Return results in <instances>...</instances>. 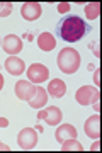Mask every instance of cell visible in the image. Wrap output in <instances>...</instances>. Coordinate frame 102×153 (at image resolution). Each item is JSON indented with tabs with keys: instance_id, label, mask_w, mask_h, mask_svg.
<instances>
[{
	"instance_id": "cell-14",
	"label": "cell",
	"mask_w": 102,
	"mask_h": 153,
	"mask_svg": "<svg viewBox=\"0 0 102 153\" xmlns=\"http://www.w3.org/2000/svg\"><path fill=\"white\" fill-rule=\"evenodd\" d=\"M49 92V95L54 99H60L63 97L65 94H66V85H65L63 80H60V78H54V80H51L48 85V88H46Z\"/></svg>"
},
{
	"instance_id": "cell-25",
	"label": "cell",
	"mask_w": 102,
	"mask_h": 153,
	"mask_svg": "<svg viewBox=\"0 0 102 153\" xmlns=\"http://www.w3.org/2000/svg\"><path fill=\"white\" fill-rule=\"evenodd\" d=\"M0 152H9V146H7V145H4L2 141H0Z\"/></svg>"
},
{
	"instance_id": "cell-19",
	"label": "cell",
	"mask_w": 102,
	"mask_h": 153,
	"mask_svg": "<svg viewBox=\"0 0 102 153\" xmlns=\"http://www.w3.org/2000/svg\"><path fill=\"white\" fill-rule=\"evenodd\" d=\"M70 10V4L68 2H60L58 4V12H61V14H65V12Z\"/></svg>"
},
{
	"instance_id": "cell-16",
	"label": "cell",
	"mask_w": 102,
	"mask_h": 153,
	"mask_svg": "<svg viewBox=\"0 0 102 153\" xmlns=\"http://www.w3.org/2000/svg\"><path fill=\"white\" fill-rule=\"evenodd\" d=\"M85 16L89 21H95L101 16V4L99 2H90L85 5Z\"/></svg>"
},
{
	"instance_id": "cell-24",
	"label": "cell",
	"mask_w": 102,
	"mask_h": 153,
	"mask_svg": "<svg viewBox=\"0 0 102 153\" xmlns=\"http://www.w3.org/2000/svg\"><path fill=\"white\" fill-rule=\"evenodd\" d=\"M99 145H101V143H99V140H95V141H94V145L90 146V150H92V152H97V150H99Z\"/></svg>"
},
{
	"instance_id": "cell-11",
	"label": "cell",
	"mask_w": 102,
	"mask_h": 153,
	"mask_svg": "<svg viewBox=\"0 0 102 153\" xmlns=\"http://www.w3.org/2000/svg\"><path fill=\"white\" fill-rule=\"evenodd\" d=\"M4 65H5V70L10 75H22L26 71V63L21 58H17V56H9Z\"/></svg>"
},
{
	"instance_id": "cell-18",
	"label": "cell",
	"mask_w": 102,
	"mask_h": 153,
	"mask_svg": "<svg viewBox=\"0 0 102 153\" xmlns=\"http://www.w3.org/2000/svg\"><path fill=\"white\" fill-rule=\"evenodd\" d=\"M12 2H0V17H9L12 14Z\"/></svg>"
},
{
	"instance_id": "cell-26",
	"label": "cell",
	"mask_w": 102,
	"mask_h": 153,
	"mask_svg": "<svg viewBox=\"0 0 102 153\" xmlns=\"http://www.w3.org/2000/svg\"><path fill=\"white\" fill-rule=\"evenodd\" d=\"M34 129H36V131H39V133H43V131H44V129H43V126H41V124H38L36 128H34Z\"/></svg>"
},
{
	"instance_id": "cell-27",
	"label": "cell",
	"mask_w": 102,
	"mask_h": 153,
	"mask_svg": "<svg viewBox=\"0 0 102 153\" xmlns=\"http://www.w3.org/2000/svg\"><path fill=\"white\" fill-rule=\"evenodd\" d=\"M2 87H4V76H2V73H0V90H2Z\"/></svg>"
},
{
	"instance_id": "cell-6",
	"label": "cell",
	"mask_w": 102,
	"mask_h": 153,
	"mask_svg": "<svg viewBox=\"0 0 102 153\" xmlns=\"http://www.w3.org/2000/svg\"><path fill=\"white\" fill-rule=\"evenodd\" d=\"M16 97L19 99V100H31L32 97H34V94H36V85L32 82H29V80H19V82L16 83Z\"/></svg>"
},
{
	"instance_id": "cell-23",
	"label": "cell",
	"mask_w": 102,
	"mask_h": 153,
	"mask_svg": "<svg viewBox=\"0 0 102 153\" xmlns=\"http://www.w3.org/2000/svg\"><path fill=\"white\" fill-rule=\"evenodd\" d=\"M9 126V119H5V117H0V128H7Z\"/></svg>"
},
{
	"instance_id": "cell-21",
	"label": "cell",
	"mask_w": 102,
	"mask_h": 153,
	"mask_svg": "<svg viewBox=\"0 0 102 153\" xmlns=\"http://www.w3.org/2000/svg\"><path fill=\"white\" fill-rule=\"evenodd\" d=\"M99 97H101V94H97L95 97H94V100H92V105H94L95 112H99Z\"/></svg>"
},
{
	"instance_id": "cell-12",
	"label": "cell",
	"mask_w": 102,
	"mask_h": 153,
	"mask_svg": "<svg viewBox=\"0 0 102 153\" xmlns=\"http://www.w3.org/2000/svg\"><path fill=\"white\" fill-rule=\"evenodd\" d=\"M54 138H56V141L61 145L63 141H66V140H71V138H77V129L75 126L71 124H61L56 129V133H54Z\"/></svg>"
},
{
	"instance_id": "cell-20",
	"label": "cell",
	"mask_w": 102,
	"mask_h": 153,
	"mask_svg": "<svg viewBox=\"0 0 102 153\" xmlns=\"http://www.w3.org/2000/svg\"><path fill=\"white\" fill-rule=\"evenodd\" d=\"M89 46H90L92 53H94V55H95L97 58H99V55H101V53H99V44H97V43H90V44H89Z\"/></svg>"
},
{
	"instance_id": "cell-5",
	"label": "cell",
	"mask_w": 102,
	"mask_h": 153,
	"mask_svg": "<svg viewBox=\"0 0 102 153\" xmlns=\"http://www.w3.org/2000/svg\"><path fill=\"white\" fill-rule=\"evenodd\" d=\"M38 117L46 121V124H49V126H56V124H60V121L63 117V112L56 105H49L46 109H39Z\"/></svg>"
},
{
	"instance_id": "cell-15",
	"label": "cell",
	"mask_w": 102,
	"mask_h": 153,
	"mask_svg": "<svg viewBox=\"0 0 102 153\" xmlns=\"http://www.w3.org/2000/svg\"><path fill=\"white\" fill-rule=\"evenodd\" d=\"M38 46H39V49H43V51H51V49H54V46H56V39H54L53 34L43 33V34L38 36Z\"/></svg>"
},
{
	"instance_id": "cell-4",
	"label": "cell",
	"mask_w": 102,
	"mask_h": 153,
	"mask_svg": "<svg viewBox=\"0 0 102 153\" xmlns=\"http://www.w3.org/2000/svg\"><path fill=\"white\" fill-rule=\"evenodd\" d=\"M48 76H49V70L43 63H34L27 68V78L32 83H43L48 80Z\"/></svg>"
},
{
	"instance_id": "cell-10",
	"label": "cell",
	"mask_w": 102,
	"mask_h": 153,
	"mask_svg": "<svg viewBox=\"0 0 102 153\" xmlns=\"http://www.w3.org/2000/svg\"><path fill=\"white\" fill-rule=\"evenodd\" d=\"M83 129H85V134L89 138L99 140V136H101V117H99V114H94L92 117H89L85 121Z\"/></svg>"
},
{
	"instance_id": "cell-13",
	"label": "cell",
	"mask_w": 102,
	"mask_h": 153,
	"mask_svg": "<svg viewBox=\"0 0 102 153\" xmlns=\"http://www.w3.org/2000/svg\"><path fill=\"white\" fill-rule=\"evenodd\" d=\"M46 104H48V92H46V88H43L39 85V87H36L34 97L29 100V105L34 107V109H41V107H44Z\"/></svg>"
},
{
	"instance_id": "cell-8",
	"label": "cell",
	"mask_w": 102,
	"mask_h": 153,
	"mask_svg": "<svg viewBox=\"0 0 102 153\" xmlns=\"http://www.w3.org/2000/svg\"><path fill=\"white\" fill-rule=\"evenodd\" d=\"M21 14L26 21H36L43 14V7L38 2H26V4H22Z\"/></svg>"
},
{
	"instance_id": "cell-7",
	"label": "cell",
	"mask_w": 102,
	"mask_h": 153,
	"mask_svg": "<svg viewBox=\"0 0 102 153\" xmlns=\"http://www.w3.org/2000/svg\"><path fill=\"white\" fill-rule=\"evenodd\" d=\"M2 48H4V51H7L10 56H16L17 53L22 51V39L19 38V36H16V34H9V36H5L4 41H2Z\"/></svg>"
},
{
	"instance_id": "cell-3",
	"label": "cell",
	"mask_w": 102,
	"mask_h": 153,
	"mask_svg": "<svg viewBox=\"0 0 102 153\" xmlns=\"http://www.w3.org/2000/svg\"><path fill=\"white\" fill-rule=\"evenodd\" d=\"M17 145L22 150H32L38 145V131L34 128H24L17 134Z\"/></svg>"
},
{
	"instance_id": "cell-17",
	"label": "cell",
	"mask_w": 102,
	"mask_h": 153,
	"mask_svg": "<svg viewBox=\"0 0 102 153\" xmlns=\"http://www.w3.org/2000/svg\"><path fill=\"white\" fill-rule=\"evenodd\" d=\"M61 150H63V152H70V150L83 152V146H82V143L77 141V138H71V140H66V141L61 143Z\"/></svg>"
},
{
	"instance_id": "cell-1",
	"label": "cell",
	"mask_w": 102,
	"mask_h": 153,
	"mask_svg": "<svg viewBox=\"0 0 102 153\" xmlns=\"http://www.w3.org/2000/svg\"><path fill=\"white\" fill-rule=\"evenodd\" d=\"M92 31V26L89 22L82 21L78 16H68L63 17L61 21L56 24V36L68 41V43H77L82 38H85L87 34Z\"/></svg>"
},
{
	"instance_id": "cell-22",
	"label": "cell",
	"mask_w": 102,
	"mask_h": 153,
	"mask_svg": "<svg viewBox=\"0 0 102 153\" xmlns=\"http://www.w3.org/2000/svg\"><path fill=\"white\" fill-rule=\"evenodd\" d=\"M99 75H101V70L95 68V73H94V82H95V85H99Z\"/></svg>"
},
{
	"instance_id": "cell-9",
	"label": "cell",
	"mask_w": 102,
	"mask_h": 153,
	"mask_svg": "<svg viewBox=\"0 0 102 153\" xmlns=\"http://www.w3.org/2000/svg\"><path fill=\"white\" fill-rule=\"evenodd\" d=\"M97 94H99V90H97L95 87L83 85V87H80L78 90H77L75 99H77V102H78L80 105H89V104H92V100H94V97H95Z\"/></svg>"
},
{
	"instance_id": "cell-2",
	"label": "cell",
	"mask_w": 102,
	"mask_h": 153,
	"mask_svg": "<svg viewBox=\"0 0 102 153\" xmlns=\"http://www.w3.org/2000/svg\"><path fill=\"white\" fill-rule=\"evenodd\" d=\"M58 66L60 70L63 71V73H75L78 70V66H80V55H78V51L73 48H65L60 51L58 55Z\"/></svg>"
}]
</instances>
